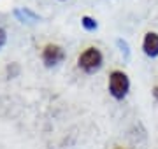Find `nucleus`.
<instances>
[{
	"label": "nucleus",
	"instance_id": "obj_1",
	"mask_svg": "<svg viewBox=\"0 0 158 149\" xmlns=\"http://www.w3.org/2000/svg\"><path fill=\"white\" fill-rule=\"evenodd\" d=\"M130 90V81L128 75L121 72V70H114L111 77H109V93L113 95L116 100H123Z\"/></svg>",
	"mask_w": 158,
	"mask_h": 149
},
{
	"label": "nucleus",
	"instance_id": "obj_2",
	"mask_svg": "<svg viewBox=\"0 0 158 149\" xmlns=\"http://www.w3.org/2000/svg\"><path fill=\"white\" fill-rule=\"evenodd\" d=\"M102 62H104V56H102V53L97 47H88L85 53H81V56L77 60L79 69H83L88 74L97 72L102 67Z\"/></svg>",
	"mask_w": 158,
	"mask_h": 149
},
{
	"label": "nucleus",
	"instance_id": "obj_3",
	"mask_svg": "<svg viewBox=\"0 0 158 149\" xmlns=\"http://www.w3.org/2000/svg\"><path fill=\"white\" fill-rule=\"evenodd\" d=\"M42 60L48 67H53V65H58V63L63 60V49L56 44H48L42 51Z\"/></svg>",
	"mask_w": 158,
	"mask_h": 149
},
{
	"label": "nucleus",
	"instance_id": "obj_4",
	"mask_svg": "<svg viewBox=\"0 0 158 149\" xmlns=\"http://www.w3.org/2000/svg\"><path fill=\"white\" fill-rule=\"evenodd\" d=\"M142 49H144V53L148 56L156 58L158 56V34H155V32L146 34L144 42H142Z\"/></svg>",
	"mask_w": 158,
	"mask_h": 149
},
{
	"label": "nucleus",
	"instance_id": "obj_5",
	"mask_svg": "<svg viewBox=\"0 0 158 149\" xmlns=\"http://www.w3.org/2000/svg\"><path fill=\"white\" fill-rule=\"evenodd\" d=\"M81 23H83V26H85L86 30H97V26H98V25H97V21L95 19H91L90 16H85L83 18V19H81Z\"/></svg>",
	"mask_w": 158,
	"mask_h": 149
},
{
	"label": "nucleus",
	"instance_id": "obj_6",
	"mask_svg": "<svg viewBox=\"0 0 158 149\" xmlns=\"http://www.w3.org/2000/svg\"><path fill=\"white\" fill-rule=\"evenodd\" d=\"M118 46L121 47V51L125 53V56H128V54H130V51H128V44H127V42H125V40L118 39Z\"/></svg>",
	"mask_w": 158,
	"mask_h": 149
},
{
	"label": "nucleus",
	"instance_id": "obj_7",
	"mask_svg": "<svg viewBox=\"0 0 158 149\" xmlns=\"http://www.w3.org/2000/svg\"><path fill=\"white\" fill-rule=\"evenodd\" d=\"M4 42H6V32L0 28V47L4 46Z\"/></svg>",
	"mask_w": 158,
	"mask_h": 149
},
{
	"label": "nucleus",
	"instance_id": "obj_8",
	"mask_svg": "<svg viewBox=\"0 0 158 149\" xmlns=\"http://www.w3.org/2000/svg\"><path fill=\"white\" fill-rule=\"evenodd\" d=\"M153 95H155V98H156V100H158V84H156V86H155V91H153Z\"/></svg>",
	"mask_w": 158,
	"mask_h": 149
}]
</instances>
